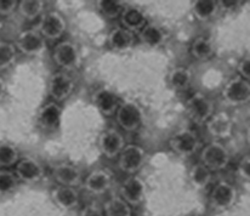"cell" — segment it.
Listing matches in <instances>:
<instances>
[{"label":"cell","instance_id":"3","mask_svg":"<svg viewBox=\"0 0 250 216\" xmlns=\"http://www.w3.org/2000/svg\"><path fill=\"white\" fill-rule=\"evenodd\" d=\"M117 122L125 131H135L139 129L144 120L141 107L134 101H124L119 105L116 112Z\"/></svg>","mask_w":250,"mask_h":216},{"label":"cell","instance_id":"28","mask_svg":"<svg viewBox=\"0 0 250 216\" xmlns=\"http://www.w3.org/2000/svg\"><path fill=\"white\" fill-rule=\"evenodd\" d=\"M211 170H209L203 163H197L194 167H192L191 173H189L192 185L196 186L199 190L207 188L211 182Z\"/></svg>","mask_w":250,"mask_h":216},{"label":"cell","instance_id":"2","mask_svg":"<svg viewBox=\"0 0 250 216\" xmlns=\"http://www.w3.org/2000/svg\"><path fill=\"white\" fill-rule=\"evenodd\" d=\"M187 114L196 124L207 123L214 115V104L204 94L196 92L186 102Z\"/></svg>","mask_w":250,"mask_h":216},{"label":"cell","instance_id":"37","mask_svg":"<svg viewBox=\"0 0 250 216\" xmlns=\"http://www.w3.org/2000/svg\"><path fill=\"white\" fill-rule=\"evenodd\" d=\"M82 216H104V213H102L97 207L89 205V207L84 208L83 212H82Z\"/></svg>","mask_w":250,"mask_h":216},{"label":"cell","instance_id":"34","mask_svg":"<svg viewBox=\"0 0 250 216\" xmlns=\"http://www.w3.org/2000/svg\"><path fill=\"white\" fill-rule=\"evenodd\" d=\"M19 7L17 0H0V16H9Z\"/></svg>","mask_w":250,"mask_h":216},{"label":"cell","instance_id":"4","mask_svg":"<svg viewBox=\"0 0 250 216\" xmlns=\"http://www.w3.org/2000/svg\"><path fill=\"white\" fill-rule=\"evenodd\" d=\"M15 46L27 56H41L46 51V42L38 29H26L16 39Z\"/></svg>","mask_w":250,"mask_h":216},{"label":"cell","instance_id":"32","mask_svg":"<svg viewBox=\"0 0 250 216\" xmlns=\"http://www.w3.org/2000/svg\"><path fill=\"white\" fill-rule=\"evenodd\" d=\"M19 162V151L12 144H0V167L9 168Z\"/></svg>","mask_w":250,"mask_h":216},{"label":"cell","instance_id":"18","mask_svg":"<svg viewBox=\"0 0 250 216\" xmlns=\"http://www.w3.org/2000/svg\"><path fill=\"white\" fill-rule=\"evenodd\" d=\"M207 127H208V131L210 134L217 139L229 137L232 135V129H233L231 118L226 113H216V114L212 115L207 122Z\"/></svg>","mask_w":250,"mask_h":216},{"label":"cell","instance_id":"17","mask_svg":"<svg viewBox=\"0 0 250 216\" xmlns=\"http://www.w3.org/2000/svg\"><path fill=\"white\" fill-rule=\"evenodd\" d=\"M51 195L55 203L63 210H72L79 204V193L74 187L60 185L54 188Z\"/></svg>","mask_w":250,"mask_h":216},{"label":"cell","instance_id":"5","mask_svg":"<svg viewBox=\"0 0 250 216\" xmlns=\"http://www.w3.org/2000/svg\"><path fill=\"white\" fill-rule=\"evenodd\" d=\"M169 146L176 154L181 157H191L201 147V140L192 130L182 129L171 136Z\"/></svg>","mask_w":250,"mask_h":216},{"label":"cell","instance_id":"1","mask_svg":"<svg viewBox=\"0 0 250 216\" xmlns=\"http://www.w3.org/2000/svg\"><path fill=\"white\" fill-rule=\"evenodd\" d=\"M229 152L220 142H210L201 153V163H203L211 172H220L226 169L229 164Z\"/></svg>","mask_w":250,"mask_h":216},{"label":"cell","instance_id":"21","mask_svg":"<svg viewBox=\"0 0 250 216\" xmlns=\"http://www.w3.org/2000/svg\"><path fill=\"white\" fill-rule=\"evenodd\" d=\"M108 42L111 46L117 51H125L132 46L135 42V37L132 32L124 27H118V28L112 29L109 33Z\"/></svg>","mask_w":250,"mask_h":216},{"label":"cell","instance_id":"25","mask_svg":"<svg viewBox=\"0 0 250 216\" xmlns=\"http://www.w3.org/2000/svg\"><path fill=\"white\" fill-rule=\"evenodd\" d=\"M217 9H219V1H215V0H197L192 6L196 19L202 22L212 19Z\"/></svg>","mask_w":250,"mask_h":216},{"label":"cell","instance_id":"6","mask_svg":"<svg viewBox=\"0 0 250 216\" xmlns=\"http://www.w3.org/2000/svg\"><path fill=\"white\" fill-rule=\"evenodd\" d=\"M146 152L141 146L134 144L126 145L119 154L118 165L122 172L132 175L144 167L146 163Z\"/></svg>","mask_w":250,"mask_h":216},{"label":"cell","instance_id":"30","mask_svg":"<svg viewBox=\"0 0 250 216\" xmlns=\"http://www.w3.org/2000/svg\"><path fill=\"white\" fill-rule=\"evenodd\" d=\"M96 6L107 19H116L124 11L123 1H116V0H99L96 1Z\"/></svg>","mask_w":250,"mask_h":216},{"label":"cell","instance_id":"26","mask_svg":"<svg viewBox=\"0 0 250 216\" xmlns=\"http://www.w3.org/2000/svg\"><path fill=\"white\" fill-rule=\"evenodd\" d=\"M191 54L199 61H208L214 55V46L206 37H198L191 45Z\"/></svg>","mask_w":250,"mask_h":216},{"label":"cell","instance_id":"13","mask_svg":"<svg viewBox=\"0 0 250 216\" xmlns=\"http://www.w3.org/2000/svg\"><path fill=\"white\" fill-rule=\"evenodd\" d=\"M146 195V185L139 176H130L121 187V197L131 207L141 204Z\"/></svg>","mask_w":250,"mask_h":216},{"label":"cell","instance_id":"22","mask_svg":"<svg viewBox=\"0 0 250 216\" xmlns=\"http://www.w3.org/2000/svg\"><path fill=\"white\" fill-rule=\"evenodd\" d=\"M122 23L124 28L129 29L132 33L137 31L141 32L142 28L146 26V17L144 12L137 7H126L122 14Z\"/></svg>","mask_w":250,"mask_h":216},{"label":"cell","instance_id":"10","mask_svg":"<svg viewBox=\"0 0 250 216\" xmlns=\"http://www.w3.org/2000/svg\"><path fill=\"white\" fill-rule=\"evenodd\" d=\"M66 21L63 16L56 11H49L42 16L38 31L45 39H60L66 32Z\"/></svg>","mask_w":250,"mask_h":216},{"label":"cell","instance_id":"35","mask_svg":"<svg viewBox=\"0 0 250 216\" xmlns=\"http://www.w3.org/2000/svg\"><path fill=\"white\" fill-rule=\"evenodd\" d=\"M238 173L243 179L250 181V154L244 155L238 165Z\"/></svg>","mask_w":250,"mask_h":216},{"label":"cell","instance_id":"24","mask_svg":"<svg viewBox=\"0 0 250 216\" xmlns=\"http://www.w3.org/2000/svg\"><path fill=\"white\" fill-rule=\"evenodd\" d=\"M192 80V73L186 67H175L169 73L170 86L175 90H186L189 86Z\"/></svg>","mask_w":250,"mask_h":216},{"label":"cell","instance_id":"8","mask_svg":"<svg viewBox=\"0 0 250 216\" xmlns=\"http://www.w3.org/2000/svg\"><path fill=\"white\" fill-rule=\"evenodd\" d=\"M52 57L57 66L66 71H72L77 68L81 62L78 47L72 42H61L55 46Z\"/></svg>","mask_w":250,"mask_h":216},{"label":"cell","instance_id":"33","mask_svg":"<svg viewBox=\"0 0 250 216\" xmlns=\"http://www.w3.org/2000/svg\"><path fill=\"white\" fill-rule=\"evenodd\" d=\"M19 177L9 170H0V194H7L17 187Z\"/></svg>","mask_w":250,"mask_h":216},{"label":"cell","instance_id":"15","mask_svg":"<svg viewBox=\"0 0 250 216\" xmlns=\"http://www.w3.org/2000/svg\"><path fill=\"white\" fill-rule=\"evenodd\" d=\"M52 176L61 186H69V187L79 185L82 181L81 170L76 165L69 164V163L57 164L52 170Z\"/></svg>","mask_w":250,"mask_h":216},{"label":"cell","instance_id":"23","mask_svg":"<svg viewBox=\"0 0 250 216\" xmlns=\"http://www.w3.org/2000/svg\"><path fill=\"white\" fill-rule=\"evenodd\" d=\"M140 39L144 44L156 47L163 44L164 40H166V33L157 24H146L140 32Z\"/></svg>","mask_w":250,"mask_h":216},{"label":"cell","instance_id":"7","mask_svg":"<svg viewBox=\"0 0 250 216\" xmlns=\"http://www.w3.org/2000/svg\"><path fill=\"white\" fill-rule=\"evenodd\" d=\"M210 204L214 209L226 210L229 209L236 203L237 190L232 183L227 181H220L210 193Z\"/></svg>","mask_w":250,"mask_h":216},{"label":"cell","instance_id":"40","mask_svg":"<svg viewBox=\"0 0 250 216\" xmlns=\"http://www.w3.org/2000/svg\"><path fill=\"white\" fill-rule=\"evenodd\" d=\"M247 141H248V145L250 146V127L248 128V131H247Z\"/></svg>","mask_w":250,"mask_h":216},{"label":"cell","instance_id":"29","mask_svg":"<svg viewBox=\"0 0 250 216\" xmlns=\"http://www.w3.org/2000/svg\"><path fill=\"white\" fill-rule=\"evenodd\" d=\"M44 11L42 0H22L19 2V12L28 21H34Z\"/></svg>","mask_w":250,"mask_h":216},{"label":"cell","instance_id":"41","mask_svg":"<svg viewBox=\"0 0 250 216\" xmlns=\"http://www.w3.org/2000/svg\"><path fill=\"white\" fill-rule=\"evenodd\" d=\"M1 28H2V22L0 21V31H1Z\"/></svg>","mask_w":250,"mask_h":216},{"label":"cell","instance_id":"38","mask_svg":"<svg viewBox=\"0 0 250 216\" xmlns=\"http://www.w3.org/2000/svg\"><path fill=\"white\" fill-rule=\"evenodd\" d=\"M221 4L222 7L225 9H233V7L238 6L241 1H231V0H224V1H219Z\"/></svg>","mask_w":250,"mask_h":216},{"label":"cell","instance_id":"27","mask_svg":"<svg viewBox=\"0 0 250 216\" xmlns=\"http://www.w3.org/2000/svg\"><path fill=\"white\" fill-rule=\"evenodd\" d=\"M104 216H131V205L127 204L122 197H113L104 205Z\"/></svg>","mask_w":250,"mask_h":216},{"label":"cell","instance_id":"31","mask_svg":"<svg viewBox=\"0 0 250 216\" xmlns=\"http://www.w3.org/2000/svg\"><path fill=\"white\" fill-rule=\"evenodd\" d=\"M17 57V49L15 44L9 42H0V71L11 67Z\"/></svg>","mask_w":250,"mask_h":216},{"label":"cell","instance_id":"19","mask_svg":"<svg viewBox=\"0 0 250 216\" xmlns=\"http://www.w3.org/2000/svg\"><path fill=\"white\" fill-rule=\"evenodd\" d=\"M61 108L56 102H49L44 105L38 113V122L42 128L46 130H55L61 122Z\"/></svg>","mask_w":250,"mask_h":216},{"label":"cell","instance_id":"11","mask_svg":"<svg viewBox=\"0 0 250 216\" xmlns=\"http://www.w3.org/2000/svg\"><path fill=\"white\" fill-rule=\"evenodd\" d=\"M76 83L66 72H57L51 75L49 82V95L56 102H62L71 96Z\"/></svg>","mask_w":250,"mask_h":216},{"label":"cell","instance_id":"14","mask_svg":"<svg viewBox=\"0 0 250 216\" xmlns=\"http://www.w3.org/2000/svg\"><path fill=\"white\" fill-rule=\"evenodd\" d=\"M16 176L26 183H36L44 176V168L34 158H22L16 164Z\"/></svg>","mask_w":250,"mask_h":216},{"label":"cell","instance_id":"39","mask_svg":"<svg viewBox=\"0 0 250 216\" xmlns=\"http://www.w3.org/2000/svg\"><path fill=\"white\" fill-rule=\"evenodd\" d=\"M5 89H6V86H5V82L4 79H2L1 77H0V100L4 97L5 95Z\"/></svg>","mask_w":250,"mask_h":216},{"label":"cell","instance_id":"36","mask_svg":"<svg viewBox=\"0 0 250 216\" xmlns=\"http://www.w3.org/2000/svg\"><path fill=\"white\" fill-rule=\"evenodd\" d=\"M237 71H238L241 78L246 80H250V57H244L241 62L238 64L237 67Z\"/></svg>","mask_w":250,"mask_h":216},{"label":"cell","instance_id":"9","mask_svg":"<svg viewBox=\"0 0 250 216\" xmlns=\"http://www.w3.org/2000/svg\"><path fill=\"white\" fill-rule=\"evenodd\" d=\"M224 99L232 106L244 105L250 100V83L241 77L233 78L225 86Z\"/></svg>","mask_w":250,"mask_h":216},{"label":"cell","instance_id":"16","mask_svg":"<svg viewBox=\"0 0 250 216\" xmlns=\"http://www.w3.org/2000/svg\"><path fill=\"white\" fill-rule=\"evenodd\" d=\"M112 185V176L106 170H94L86 176L84 187L92 194H104Z\"/></svg>","mask_w":250,"mask_h":216},{"label":"cell","instance_id":"20","mask_svg":"<svg viewBox=\"0 0 250 216\" xmlns=\"http://www.w3.org/2000/svg\"><path fill=\"white\" fill-rule=\"evenodd\" d=\"M94 104L96 105L97 109L107 117L116 114L119 107L118 99L116 95L107 89H100L94 95Z\"/></svg>","mask_w":250,"mask_h":216},{"label":"cell","instance_id":"12","mask_svg":"<svg viewBox=\"0 0 250 216\" xmlns=\"http://www.w3.org/2000/svg\"><path fill=\"white\" fill-rule=\"evenodd\" d=\"M99 146L102 154L108 159L118 157L125 147L124 137L118 130L108 129L101 134L99 139Z\"/></svg>","mask_w":250,"mask_h":216}]
</instances>
